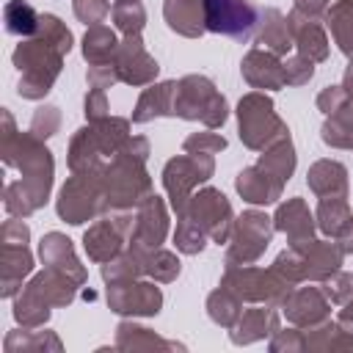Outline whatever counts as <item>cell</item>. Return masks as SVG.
<instances>
[{"label":"cell","instance_id":"cell-1","mask_svg":"<svg viewBox=\"0 0 353 353\" xmlns=\"http://www.w3.org/2000/svg\"><path fill=\"white\" fill-rule=\"evenodd\" d=\"M72 44H74V36L66 28V22H61L55 14H41L36 36L19 39V44L11 52V61L19 69L17 94L33 102L44 99L55 85Z\"/></svg>","mask_w":353,"mask_h":353},{"label":"cell","instance_id":"cell-2","mask_svg":"<svg viewBox=\"0 0 353 353\" xmlns=\"http://www.w3.org/2000/svg\"><path fill=\"white\" fill-rule=\"evenodd\" d=\"M0 121H3V130H0V154H3V163L8 168H17L19 171V182L25 185V190H28L30 201L36 204V210H41L50 201L52 179H55L52 152L30 130L28 132H19L8 108L0 110Z\"/></svg>","mask_w":353,"mask_h":353},{"label":"cell","instance_id":"cell-3","mask_svg":"<svg viewBox=\"0 0 353 353\" xmlns=\"http://www.w3.org/2000/svg\"><path fill=\"white\" fill-rule=\"evenodd\" d=\"M149 141L143 135H132L105 165H102V188L108 212L113 210H135L152 190V176L146 171Z\"/></svg>","mask_w":353,"mask_h":353},{"label":"cell","instance_id":"cell-4","mask_svg":"<svg viewBox=\"0 0 353 353\" xmlns=\"http://www.w3.org/2000/svg\"><path fill=\"white\" fill-rule=\"evenodd\" d=\"M132 138L130 132V119L121 116H105L99 121H88L80 127L72 141H69V171H94L102 168L127 141Z\"/></svg>","mask_w":353,"mask_h":353},{"label":"cell","instance_id":"cell-5","mask_svg":"<svg viewBox=\"0 0 353 353\" xmlns=\"http://www.w3.org/2000/svg\"><path fill=\"white\" fill-rule=\"evenodd\" d=\"M174 116L185 121H201L207 130H218L229 119V105L210 77L185 74L176 80Z\"/></svg>","mask_w":353,"mask_h":353},{"label":"cell","instance_id":"cell-6","mask_svg":"<svg viewBox=\"0 0 353 353\" xmlns=\"http://www.w3.org/2000/svg\"><path fill=\"white\" fill-rule=\"evenodd\" d=\"M234 113H237V135L243 146L251 152H262L270 143L290 135V127L276 113V105L265 91H251L240 97Z\"/></svg>","mask_w":353,"mask_h":353},{"label":"cell","instance_id":"cell-7","mask_svg":"<svg viewBox=\"0 0 353 353\" xmlns=\"http://www.w3.org/2000/svg\"><path fill=\"white\" fill-rule=\"evenodd\" d=\"M55 212L69 226H83L85 221H97L108 212L105 188H102V168L77 171L72 174L55 199Z\"/></svg>","mask_w":353,"mask_h":353},{"label":"cell","instance_id":"cell-8","mask_svg":"<svg viewBox=\"0 0 353 353\" xmlns=\"http://www.w3.org/2000/svg\"><path fill=\"white\" fill-rule=\"evenodd\" d=\"M221 284L229 287L240 301L245 303H268V306H281L284 298L290 295L292 284L270 265V268H256V265H226Z\"/></svg>","mask_w":353,"mask_h":353},{"label":"cell","instance_id":"cell-9","mask_svg":"<svg viewBox=\"0 0 353 353\" xmlns=\"http://www.w3.org/2000/svg\"><path fill=\"white\" fill-rule=\"evenodd\" d=\"M215 174V157L207 152L199 154H176L163 165V188L168 193L171 210L176 215H185L190 196L196 193L199 185L210 182V176Z\"/></svg>","mask_w":353,"mask_h":353},{"label":"cell","instance_id":"cell-10","mask_svg":"<svg viewBox=\"0 0 353 353\" xmlns=\"http://www.w3.org/2000/svg\"><path fill=\"white\" fill-rule=\"evenodd\" d=\"M273 218L262 210H245L234 218L232 237L226 243V265H254L273 240Z\"/></svg>","mask_w":353,"mask_h":353},{"label":"cell","instance_id":"cell-11","mask_svg":"<svg viewBox=\"0 0 353 353\" xmlns=\"http://www.w3.org/2000/svg\"><path fill=\"white\" fill-rule=\"evenodd\" d=\"M135 226V210H113L99 215L83 234V248L91 262L105 265L116 254H121L130 243Z\"/></svg>","mask_w":353,"mask_h":353},{"label":"cell","instance_id":"cell-12","mask_svg":"<svg viewBox=\"0 0 353 353\" xmlns=\"http://www.w3.org/2000/svg\"><path fill=\"white\" fill-rule=\"evenodd\" d=\"M188 218H193L212 243H229L232 229H234V210L229 204V199L218 190V188H199L185 210Z\"/></svg>","mask_w":353,"mask_h":353},{"label":"cell","instance_id":"cell-13","mask_svg":"<svg viewBox=\"0 0 353 353\" xmlns=\"http://www.w3.org/2000/svg\"><path fill=\"white\" fill-rule=\"evenodd\" d=\"M207 30L245 44L256 33L259 8L251 0H204Z\"/></svg>","mask_w":353,"mask_h":353},{"label":"cell","instance_id":"cell-14","mask_svg":"<svg viewBox=\"0 0 353 353\" xmlns=\"http://www.w3.org/2000/svg\"><path fill=\"white\" fill-rule=\"evenodd\" d=\"M108 306L121 317H154L163 309V290L152 279H130L108 284Z\"/></svg>","mask_w":353,"mask_h":353},{"label":"cell","instance_id":"cell-15","mask_svg":"<svg viewBox=\"0 0 353 353\" xmlns=\"http://www.w3.org/2000/svg\"><path fill=\"white\" fill-rule=\"evenodd\" d=\"M165 237H168V210H165V201L157 193H149L135 207V226H132L127 248H132L141 256H146L154 248H160L165 243Z\"/></svg>","mask_w":353,"mask_h":353},{"label":"cell","instance_id":"cell-16","mask_svg":"<svg viewBox=\"0 0 353 353\" xmlns=\"http://www.w3.org/2000/svg\"><path fill=\"white\" fill-rule=\"evenodd\" d=\"M113 63H116L119 80L127 83V85H135V88L138 85H152L160 74V63L154 61V55L146 52L141 36H124L119 41Z\"/></svg>","mask_w":353,"mask_h":353},{"label":"cell","instance_id":"cell-17","mask_svg":"<svg viewBox=\"0 0 353 353\" xmlns=\"http://www.w3.org/2000/svg\"><path fill=\"white\" fill-rule=\"evenodd\" d=\"M279 309L287 323L298 328H309L331 317V301L320 287H292Z\"/></svg>","mask_w":353,"mask_h":353},{"label":"cell","instance_id":"cell-18","mask_svg":"<svg viewBox=\"0 0 353 353\" xmlns=\"http://www.w3.org/2000/svg\"><path fill=\"white\" fill-rule=\"evenodd\" d=\"M273 226L276 232L287 234V245L298 248L309 240H314L317 234V221H314V212L306 207V201L301 196H292V199H284L276 212H273Z\"/></svg>","mask_w":353,"mask_h":353},{"label":"cell","instance_id":"cell-19","mask_svg":"<svg viewBox=\"0 0 353 353\" xmlns=\"http://www.w3.org/2000/svg\"><path fill=\"white\" fill-rule=\"evenodd\" d=\"M240 72H243V80L256 91H279L287 85L281 55L262 50V47H254L243 55Z\"/></svg>","mask_w":353,"mask_h":353},{"label":"cell","instance_id":"cell-20","mask_svg":"<svg viewBox=\"0 0 353 353\" xmlns=\"http://www.w3.org/2000/svg\"><path fill=\"white\" fill-rule=\"evenodd\" d=\"M292 248V245H290ZM298 251V262H301V276L303 281H323L328 279L331 273H336L342 268V259H345V251L339 248L336 240H309L303 245L295 248Z\"/></svg>","mask_w":353,"mask_h":353},{"label":"cell","instance_id":"cell-21","mask_svg":"<svg viewBox=\"0 0 353 353\" xmlns=\"http://www.w3.org/2000/svg\"><path fill=\"white\" fill-rule=\"evenodd\" d=\"M39 259L47 265V268H55L61 273H66L74 284H85L88 279V270L85 265L80 262L72 240L63 234V232H47L41 240H39Z\"/></svg>","mask_w":353,"mask_h":353},{"label":"cell","instance_id":"cell-22","mask_svg":"<svg viewBox=\"0 0 353 353\" xmlns=\"http://www.w3.org/2000/svg\"><path fill=\"white\" fill-rule=\"evenodd\" d=\"M287 22H290V30H292L295 50L303 58H309L312 63H323L328 58V36H325V28H323L320 17H309L298 8H292L287 14Z\"/></svg>","mask_w":353,"mask_h":353},{"label":"cell","instance_id":"cell-23","mask_svg":"<svg viewBox=\"0 0 353 353\" xmlns=\"http://www.w3.org/2000/svg\"><path fill=\"white\" fill-rule=\"evenodd\" d=\"M33 276V254L28 245L0 243V295L17 298L25 279Z\"/></svg>","mask_w":353,"mask_h":353},{"label":"cell","instance_id":"cell-24","mask_svg":"<svg viewBox=\"0 0 353 353\" xmlns=\"http://www.w3.org/2000/svg\"><path fill=\"white\" fill-rule=\"evenodd\" d=\"M276 328H279V312H276V306L254 303L251 309H243L240 320L229 328V339L234 345H254V342H262L265 336L270 339V334Z\"/></svg>","mask_w":353,"mask_h":353},{"label":"cell","instance_id":"cell-25","mask_svg":"<svg viewBox=\"0 0 353 353\" xmlns=\"http://www.w3.org/2000/svg\"><path fill=\"white\" fill-rule=\"evenodd\" d=\"M234 190L240 193L243 201L248 204H256V207H268V204H276L284 193V182H279L276 176H270L265 168H259L256 163L254 165H245L237 179H234Z\"/></svg>","mask_w":353,"mask_h":353},{"label":"cell","instance_id":"cell-26","mask_svg":"<svg viewBox=\"0 0 353 353\" xmlns=\"http://www.w3.org/2000/svg\"><path fill=\"white\" fill-rule=\"evenodd\" d=\"M163 19L185 39H199L207 33L204 0H163Z\"/></svg>","mask_w":353,"mask_h":353},{"label":"cell","instance_id":"cell-27","mask_svg":"<svg viewBox=\"0 0 353 353\" xmlns=\"http://www.w3.org/2000/svg\"><path fill=\"white\" fill-rule=\"evenodd\" d=\"M25 287L30 290V292H36L44 303H50L52 309L55 306H69L74 298H77V290H80V284H74L66 273H61V270H55V268H47L44 265V270H39V273H33L28 281H25Z\"/></svg>","mask_w":353,"mask_h":353},{"label":"cell","instance_id":"cell-28","mask_svg":"<svg viewBox=\"0 0 353 353\" xmlns=\"http://www.w3.org/2000/svg\"><path fill=\"white\" fill-rule=\"evenodd\" d=\"M254 39H256V44H259L262 50H270V52H276V55H281V58L295 47L287 17H284L279 8H273V6L259 11V22H256Z\"/></svg>","mask_w":353,"mask_h":353},{"label":"cell","instance_id":"cell-29","mask_svg":"<svg viewBox=\"0 0 353 353\" xmlns=\"http://www.w3.org/2000/svg\"><path fill=\"white\" fill-rule=\"evenodd\" d=\"M174 94H176V80H163V83L146 85L132 108V121L149 124L154 119L174 116Z\"/></svg>","mask_w":353,"mask_h":353},{"label":"cell","instance_id":"cell-30","mask_svg":"<svg viewBox=\"0 0 353 353\" xmlns=\"http://www.w3.org/2000/svg\"><path fill=\"white\" fill-rule=\"evenodd\" d=\"M116 350H185V345L174 339H163L146 325H138L132 320H121L116 325Z\"/></svg>","mask_w":353,"mask_h":353},{"label":"cell","instance_id":"cell-31","mask_svg":"<svg viewBox=\"0 0 353 353\" xmlns=\"http://www.w3.org/2000/svg\"><path fill=\"white\" fill-rule=\"evenodd\" d=\"M306 185L317 199L347 196V168L339 160H317L306 171Z\"/></svg>","mask_w":353,"mask_h":353},{"label":"cell","instance_id":"cell-32","mask_svg":"<svg viewBox=\"0 0 353 353\" xmlns=\"http://www.w3.org/2000/svg\"><path fill=\"white\" fill-rule=\"evenodd\" d=\"M3 350L6 353H47V350L58 353V350H63V342L55 331H50L44 325L41 328H22L19 325V328L6 334Z\"/></svg>","mask_w":353,"mask_h":353},{"label":"cell","instance_id":"cell-33","mask_svg":"<svg viewBox=\"0 0 353 353\" xmlns=\"http://www.w3.org/2000/svg\"><path fill=\"white\" fill-rule=\"evenodd\" d=\"M303 350L309 353H334V350H353V334L345 331L336 320H323L317 325L303 328Z\"/></svg>","mask_w":353,"mask_h":353},{"label":"cell","instance_id":"cell-34","mask_svg":"<svg viewBox=\"0 0 353 353\" xmlns=\"http://www.w3.org/2000/svg\"><path fill=\"white\" fill-rule=\"evenodd\" d=\"M259 168H265L270 176H276L279 182H290V176L295 174V165H298V154H295V146H292V138H281L276 143H270L268 149L259 152V160H256Z\"/></svg>","mask_w":353,"mask_h":353},{"label":"cell","instance_id":"cell-35","mask_svg":"<svg viewBox=\"0 0 353 353\" xmlns=\"http://www.w3.org/2000/svg\"><path fill=\"white\" fill-rule=\"evenodd\" d=\"M320 138L331 149H350L353 143V99L350 97L325 116L320 127Z\"/></svg>","mask_w":353,"mask_h":353},{"label":"cell","instance_id":"cell-36","mask_svg":"<svg viewBox=\"0 0 353 353\" xmlns=\"http://www.w3.org/2000/svg\"><path fill=\"white\" fill-rule=\"evenodd\" d=\"M83 58L88 61V66H97V63H113L116 61V50H119V39H116V30L108 28V25H91L85 33H83Z\"/></svg>","mask_w":353,"mask_h":353},{"label":"cell","instance_id":"cell-37","mask_svg":"<svg viewBox=\"0 0 353 353\" xmlns=\"http://www.w3.org/2000/svg\"><path fill=\"white\" fill-rule=\"evenodd\" d=\"M325 28L334 36V44L339 47V52H345L347 58L353 55V0H336L328 6V11L323 14Z\"/></svg>","mask_w":353,"mask_h":353},{"label":"cell","instance_id":"cell-38","mask_svg":"<svg viewBox=\"0 0 353 353\" xmlns=\"http://www.w3.org/2000/svg\"><path fill=\"white\" fill-rule=\"evenodd\" d=\"M39 19H41V14L28 0H6V6H3V25H6V33H11V36H19V39L36 36Z\"/></svg>","mask_w":353,"mask_h":353},{"label":"cell","instance_id":"cell-39","mask_svg":"<svg viewBox=\"0 0 353 353\" xmlns=\"http://www.w3.org/2000/svg\"><path fill=\"white\" fill-rule=\"evenodd\" d=\"M350 204H347V196H323L320 204H317V212H314V221H317V229L336 240V234L342 232V226L347 223L350 218Z\"/></svg>","mask_w":353,"mask_h":353},{"label":"cell","instance_id":"cell-40","mask_svg":"<svg viewBox=\"0 0 353 353\" xmlns=\"http://www.w3.org/2000/svg\"><path fill=\"white\" fill-rule=\"evenodd\" d=\"M50 314H52V306L44 303L36 292H30L28 287H22L14 298V320L17 325L22 328H41L50 323Z\"/></svg>","mask_w":353,"mask_h":353},{"label":"cell","instance_id":"cell-41","mask_svg":"<svg viewBox=\"0 0 353 353\" xmlns=\"http://www.w3.org/2000/svg\"><path fill=\"white\" fill-rule=\"evenodd\" d=\"M240 314H243V301L229 290V287H218V290H212L210 295H207V317L215 323V325H221V328H232L237 320H240Z\"/></svg>","mask_w":353,"mask_h":353},{"label":"cell","instance_id":"cell-42","mask_svg":"<svg viewBox=\"0 0 353 353\" xmlns=\"http://www.w3.org/2000/svg\"><path fill=\"white\" fill-rule=\"evenodd\" d=\"M143 262L146 256H141L132 248H124L121 254H116L113 259H108L102 265V281L105 284H116V281H130V279H141L143 276Z\"/></svg>","mask_w":353,"mask_h":353},{"label":"cell","instance_id":"cell-43","mask_svg":"<svg viewBox=\"0 0 353 353\" xmlns=\"http://www.w3.org/2000/svg\"><path fill=\"white\" fill-rule=\"evenodd\" d=\"M110 17L116 30H121L124 36H141L146 28V8L141 6V0H116Z\"/></svg>","mask_w":353,"mask_h":353},{"label":"cell","instance_id":"cell-44","mask_svg":"<svg viewBox=\"0 0 353 353\" xmlns=\"http://www.w3.org/2000/svg\"><path fill=\"white\" fill-rule=\"evenodd\" d=\"M179 270H182V262H179V256L174 251L160 245L152 254H146V262H143V276L146 279H152L157 284H168V281H174L179 276Z\"/></svg>","mask_w":353,"mask_h":353},{"label":"cell","instance_id":"cell-45","mask_svg":"<svg viewBox=\"0 0 353 353\" xmlns=\"http://www.w3.org/2000/svg\"><path fill=\"white\" fill-rule=\"evenodd\" d=\"M207 232L188 215H176V229H174V245L179 254H188V256H196L204 251L207 245Z\"/></svg>","mask_w":353,"mask_h":353},{"label":"cell","instance_id":"cell-46","mask_svg":"<svg viewBox=\"0 0 353 353\" xmlns=\"http://www.w3.org/2000/svg\"><path fill=\"white\" fill-rule=\"evenodd\" d=\"M3 207H6V212L11 218H28V215L36 212V204L30 201V196H28V190H25V185L19 179L6 185V190H3Z\"/></svg>","mask_w":353,"mask_h":353},{"label":"cell","instance_id":"cell-47","mask_svg":"<svg viewBox=\"0 0 353 353\" xmlns=\"http://www.w3.org/2000/svg\"><path fill=\"white\" fill-rule=\"evenodd\" d=\"M320 290L325 292L331 306H342L353 298V276L345 273V270H336V273H331L328 279L320 281Z\"/></svg>","mask_w":353,"mask_h":353},{"label":"cell","instance_id":"cell-48","mask_svg":"<svg viewBox=\"0 0 353 353\" xmlns=\"http://www.w3.org/2000/svg\"><path fill=\"white\" fill-rule=\"evenodd\" d=\"M61 130V110L55 105H39L33 119H30V132L39 135L41 141L52 138Z\"/></svg>","mask_w":353,"mask_h":353},{"label":"cell","instance_id":"cell-49","mask_svg":"<svg viewBox=\"0 0 353 353\" xmlns=\"http://www.w3.org/2000/svg\"><path fill=\"white\" fill-rule=\"evenodd\" d=\"M270 353H301L303 350V328L298 325H290V328H276L270 334V342H268Z\"/></svg>","mask_w":353,"mask_h":353},{"label":"cell","instance_id":"cell-50","mask_svg":"<svg viewBox=\"0 0 353 353\" xmlns=\"http://www.w3.org/2000/svg\"><path fill=\"white\" fill-rule=\"evenodd\" d=\"M223 149H226V138L218 135V132H190L182 141V152H190V154H199V152L218 154Z\"/></svg>","mask_w":353,"mask_h":353},{"label":"cell","instance_id":"cell-51","mask_svg":"<svg viewBox=\"0 0 353 353\" xmlns=\"http://www.w3.org/2000/svg\"><path fill=\"white\" fill-rule=\"evenodd\" d=\"M284 77H287V85H306L314 77V63L309 58H303L301 52L287 55L284 58Z\"/></svg>","mask_w":353,"mask_h":353},{"label":"cell","instance_id":"cell-52","mask_svg":"<svg viewBox=\"0 0 353 353\" xmlns=\"http://www.w3.org/2000/svg\"><path fill=\"white\" fill-rule=\"evenodd\" d=\"M110 3L108 0H72V11L80 22H85L88 28L91 25H102V19L110 14Z\"/></svg>","mask_w":353,"mask_h":353},{"label":"cell","instance_id":"cell-53","mask_svg":"<svg viewBox=\"0 0 353 353\" xmlns=\"http://www.w3.org/2000/svg\"><path fill=\"white\" fill-rule=\"evenodd\" d=\"M85 80H88L91 88H110V85L121 83V80H119V72H116V63H97V66H88Z\"/></svg>","mask_w":353,"mask_h":353},{"label":"cell","instance_id":"cell-54","mask_svg":"<svg viewBox=\"0 0 353 353\" xmlns=\"http://www.w3.org/2000/svg\"><path fill=\"white\" fill-rule=\"evenodd\" d=\"M83 113H85L88 121H99V119L110 116L108 113V94H105V88H88L85 102H83Z\"/></svg>","mask_w":353,"mask_h":353},{"label":"cell","instance_id":"cell-55","mask_svg":"<svg viewBox=\"0 0 353 353\" xmlns=\"http://www.w3.org/2000/svg\"><path fill=\"white\" fill-rule=\"evenodd\" d=\"M0 243H17V245H28L30 243V229L25 223V218H11L3 223L0 229Z\"/></svg>","mask_w":353,"mask_h":353},{"label":"cell","instance_id":"cell-56","mask_svg":"<svg viewBox=\"0 0 353 353\" xmlns=\"http://www.w3.org/2000/svg\"><path fill=\"white\" fill-rule=\"evenodd\" d=\"M345 99H347V91H345L342 85H325V88L317 94V110H323V113L328 116V113L336 110Z\"/></svg>","mask_w":353,"mask_h":353},{"label":"cell","instance_id":"cell-57","mask_svg":"<svg viewBox=\"0 0 353 353\" xmlns=\"http://www.w3.org/2000/svg\"><path fill=\"white\" fill-rule=\"evenodd\" d=\"M328 6H331V0H295L292 8H298V11L309 14V17H323L328 11Z\"/></svg>","mask_w":353,"mask_h":353},{"label":"cell","instance_id":"cell-58","mask_svg":"<svg viewBox=\"0 0 353 353\" xmlns=\"http://www.w3.org/2000/svg\"><path fill=\"white\" fill-rule=\"evenodd\" d=\"M336 243H339V248H342L345 254H353V215L347 218V223H345L342 232L336 234Z\"/></svg>","mask_w":353,"mask_h":353},{"label":"cell","instance_id":"cell-59","mask_svg":"<svg viewBox=\"0 0 353 353\" xmlns=\"http://www.w3.org/2000/svg\"><path fill=\"white\" fill-rule=\"evenodd\" d=\"M336 323H339L345 331L353 334V298H350L347 303H342V309H339V314H336Z\"/></svg>","mask_w":353,"mask_h":353},{"label":"cell","instance_id":"cell-60","mask_svg":"<svg viewBox=\"0 0 353 353\" xmlns=\"http://www.w3.org/2000/svg\"><path fill=\"white\" fill-rule=\"evenodd\" d=\"M342 88L347 91V97L353 99V61L347 63V69H345V77H342Z\"/></svg>","mask_w":353,"mask_h":353},{"label":"cell","instance_id":"cell-61","mask_svg":"<svg viewBox=\"0 0 353 353\" xmlns=\"http://www.w3.org/2000/svg\"><path fill=\"white\" fill-rule=\"evenodd\" d=\"M350 152H353V143H350Z\"/></svg>","mask_w":353,"mask_h":353}]
</instances>
